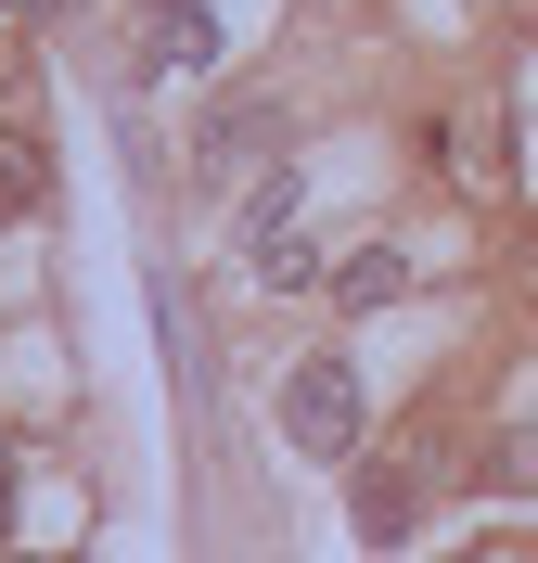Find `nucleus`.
Listing matches in <instances>:
<instances>
[{
	"label": "nucleus",
	"mask_w": 538,
	"mask_h": 563,
	"mask_svg": "<svg viewBox=\"0 0 538 563\" xmlns=\"http://www.w3.org/2000/svg\"><path fill=\"white\" fill-rule=\"evenodd\" d=\"M154 65H206V52H218V26H206V0H154Z\"/></svg>",
	"instance_id": "obj_4"
},
{
	"label": "nucleus",
	"mask_w": 538,
	"mask_h": 563,
	"mask_svg": "<svg viewBox=\"0 0 538 563\" xmlns=\"http://www.w3.org/2000/svg\"><path fill=\"white\" fill-rule=\"evenodd\" d=\"M256 141H283V115H218V129H206V154L231 167V154H256Z\"/></svg>",
	"instance_id": "obj_6"
},
{
	"label": "nucleus",
	"mask_w": 538,
	"mask_h": 563,
	"mask_svg": "<svg viewBox=\"0 0 538 563\" xmlns=\"http://www.w3.org/2000/svg\"><path fill=\"white\" fill-rule=\"evenodd\" d=\"M410 512H424V487H410V474H359V538H372V551H385Z\"/></svg>",
	"instance_id": "obj_5"
},
{
	"label": "nucleus",
	"mask_w": 538,
	"mask_h": 563,
	"mask_svg": "<svg viewBox=\"0 0 538 563\" xmlns=\"http://www.w3.org/2000/svg\"><path fill=\"white\" fill-rule=\"evenodd\" d=\"M397 295H410V256L397 244H359L347 269H333V308H397Z\"/></svg>",
	"instance_id": "obj_3"
},
{
	"label": "nucleus",
	"mask_w": 538,
	"mask_h": 563,
	"mask_svg": "<svg viewBox=\"0 0 538 563\" xmlns=\"http://www.w3.org/2000/svg\"><path fill=\"white\" fill-rule=\"evenodd\" d=\"M244 256H256V282H308V244H295V179H270L244 206Z\"/></svg>",
	"instance_id": "obj_2"
},
{
	"label": "nucleus",
	"mask_w": 538,
	"mask_h": 563,
	"mask_svg": "<svg viewBox=\"0 0 538 563\" xmlns=\"http://www.w3.org/2000/svg\"><path fill=\"white\" fill-rule=\"evenodd\" d=\"M283 435L308 461H347L359 449V372H347V358H295V372H283Z\"/></svg>",
	"instance_id": "obj_1"
},
{
	"label": "nucleus",
	"mask_w": 538,
	"mask_h": 563,
	"mask_svg": "<svg viewBox=\"0 0 538 563\" xmlns=\"http://www.w3.org/2000/svg\"><path fill=\"white\" fill-rule=\"evenodd\" d=\"M26 192H39V154H26V141H0V218L26 206Z\"/></svg>",
	"instance_id": "obj_7"
}]
</instances>
